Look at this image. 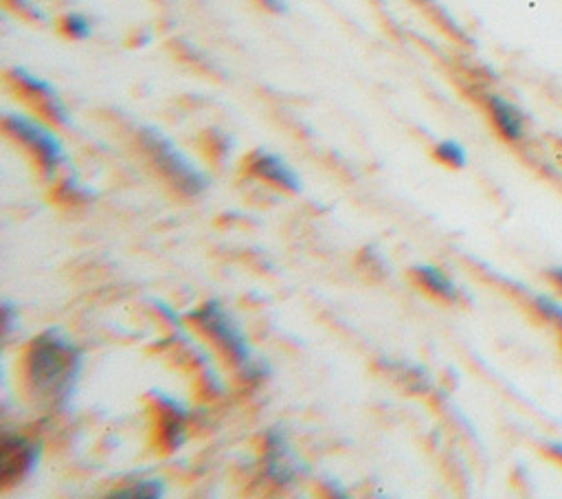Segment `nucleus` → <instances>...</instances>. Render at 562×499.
<instances>
[{
	"label": "nucleus",
	"mask_w": 562,
	"mask_h": 499,
	"mask_svg": "<svg viewBox=\"0 0 562 499\" xmlns=\"http://www.w3.org/2000/svg\"><path fill=\"white\" fill-rule=\"evenodd\" d=\"M79 356L59 334L46 332L33 341L26 358V376L31 387L42 393L59 396L72 382Z\"/></svg>",
	"instance_id": "1"
},
{
	"label": "nucleus",
	"mask_w": 562,
	"mask_h": 499,
	"mask_svg": "<svg viewBox=\"0 0 562 499\" xmlns=\"http://www.w3.org/2000/svg\"><path fill=\"white\" fill-rule=\"evenodd\" d=\"M2 127L9 136H13L33 154L44 174H53L57 165L64 160V149L59 141L37 121L26 119L22 114H4Z\"/></svg>",
	"instance_id": "2"
},
{
	"label": "nucleus",
	"mask_w": 562,
	"mask_h": 499,
	"mask_svg": "<svg viewBox=\"0 0 562 499\" xmlns=\"http://www.w3.org/2000/svg\"><path fill=\"white\" fill-rule=\"evenodd\" d=\"M143 143L147 147V152L151 154V158L156 160V165L184 191H200L204 189L206 180L200 176V171H195V167L189 165V160L156 130H143Z\"/></svg>",
	"instance_id": "3"
},
{
	"label": "nucleus",
	"mask_w": 562,
	"mask_h": 499,
	"mask_svg": "<svg viewBox=\"0 0 562 499\" xmlns=\"http://www.w3.org/2000/svg\"><path fill=\"white\" fill-rule=\"evenodd\" d=\"M11 81H13V88L15 92L40 114L44 117L46 121L50 123H59L64 125L68 121V114H66V108L61 103V99L57 97L55 88L46 81H42L40 77H33L29 75L26 70L22 68H15L9 73Z\"/></svg>",
	"instance_id": "4"
},
{
	"label": "nucleus",
	"mask_w": 562,
	"mask_h": 499,
	"mask_svg": "<svg viewBox=\"0 0 562 499\" xmlns=\"http://www.w3.org/2000/svg\"><path fill=\"white\" fill-rule=\"evenodd\" d=\"M193 319L200 325V330L209 334L233 361H248V347L244 336L237 332V328L231 323V319L217 303H206L202 310L193 314Z\"/></svg>",
	"instance_id": "5"
},
{
	"label": "nucleus",
	"mask_w": 562,
	"mask_h": 499,
	"mask_svg": "<svg viewBox=\"0 0 562 499\" xmlns=\"http://www.w3.org/2000/svg\"><path fill=\"white\" fill-rule=\"evenodd\" d=\"M246 169L257 176V178H263L281 189H288V191H299L301 182L296 178V174L274 154L270 152H263V149H255L248 160H246Z\"/></svg>",
	"instance_id": "6"
},
{
	"label": "nucleus",
	"mask_w": 562,
	"mask_h": 499,
	"mask_svg": "<svg viewBox=\"0 0 562 499\" xmlns=\"http://www.w3.org/2000/svg\"><path fill=\"white\" fill-rule=\"evenodd\" d=\"M487 110H490V117L503 138L518 141L525 134V117L512 101H507L498 95H492V97H487Z\"/></svg>",
	"instance_id": "7"
},
{
	"label": "nucleus",
	"mask_w": 562,
	"mask_h": 499,
	"mask_svg": "<svg viewBox=\"0 0 562 499\" xmlns=\"http://www.w3.org/2000/svg\"><path fill=\"white\" fill-rule=\"evenodd\" d=\"M413 277H415L417 284H422V286H424L428 292H432L435 297H441V299H448V301L457 299V288H454V284H452L450 277H448L446 273H441L439 268L422 264V266H415V268H413Z\"/></svg>",
	"instance_id": "8"
},
{
	"label": "nucleus",
	"mask_w": 562,
	"mask_h": 499,
	"mask_svg": "<svg viewBox=\"0 0 562 499\" xmlns=\"http://www.w3.org/2000/svg\"><path fill=\"white\" fill-rule=\"evenodd\" d=\"M59 33L70 40H83L90 35V22L79 13H66L59 18Z\"/></svg>",
	"instance_id": "9"
},
{
	"label": "nucleus",
	"mask_w": 562,
	"mask_h": 499,
	"mask_svg": "<svg viewBox=\"0 0 562 499\" xmlns=\"http://www.w3.org/2000/svg\"><path fill=\"white\" fill-rule=\"evenodd\" d=\"M435 156H437L441 163L450 165V167H463V163H465V152H463V147H461L459 143H454V141H441V143H437V145H435Z\"/></svg>",
	"instance_id": "10"
},
{
	"label": "nucleus",
	"mask_w": 562,
	"mask_h": 499,
	"mask_svg": "<svg viewBox=\"0 0 562 499\" xmlns=\"http://www.w3.org/2000/svg\"><path fill=\"white\" fill-rule=\"evenodd\" d=\"M7 4H9L13 11H18L20 15L29 18V20H42V18H44L42 11H40L31 0H7Z\"/></svg>",
	"instance_id": "11"
},
{
	"label": "nucleus",
	"mask_w": 562,
	"mask_h": 499,
	"mask_svg": "<svg viewBox=\"0 0 562 499\" xmlns=\"http://www.w3.org/2000/svg\"><path fill=\"white\" fill-rule=\"evenodd\" d=\"M536 306L540 308V312H542L544 317H551L553 321H558V323L562 325V306H560V303H555V301L549 299V297H536Z\"/></svg>",
	"instance_id": "12"
},
{
	"label": "nucleus",
	"mask_w": 562,
	"mask_h": 499,
	"mask_svg": "<svg viewBox=\"0 0 562 499\" xmlns=\"http://www.w3.org/2000/svg\"><path fill=\"white\" fill-rule=\"evenodd\" d=\"M261 4H263L266 9H270V11H274V13H283V11L288 9L283 0H261Z\"/></svg>",
	"instance_id": "13"
},
{
	"label": "nucleus",
	"mask_w": 562,
	"mask_h": 499,
	"mask_svg": "<svg viewBox=\"0 0 562 499\" xmlns=\"http://www.w3.org/2000/svg\"><path fill=\"white\" fill-rule=\"evenodd\" d=\"M549 275H551V279L558 284V288L562 290V268H551Z\"/></svg>",
	"instance_id": "14"
},
{
	"label": "nucleus",
	"mask_w": 562,
	"mask_h": 499,
	"mask_svg": "<svg viewBox=\"0 0 562 499\" xmlns=\"http://www.w3.org/2000/svg\"><path fill=\"white\" fill-rule=\"evenodd\" d=\"M549 451H551V455H553V457H558V459L562 462V444L553 442V444H549Z\"/></svg>",
	"instance_id": "15"
}]
</instances>
